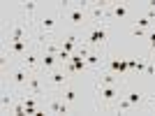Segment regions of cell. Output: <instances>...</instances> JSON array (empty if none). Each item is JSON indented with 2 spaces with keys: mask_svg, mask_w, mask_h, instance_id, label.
<instances>
[{
  "mask_svg": "<svg viewBox=\"0 0 155 116\" xmlns=\"http://www.w3.org/2000/svg\"><path fill=\"white\" fill-rule=\"evenodd\" d=\"M46 111H51V114H70V102H65L63 95H60V100H51L46 104Z\"/></svg>",
  "mask_w": 155,
  "mask_h": 116,
  "instance_id": "obj_11",
  "label": "cell"
},
{
  "mask_svg": "<svg viewBox=\"0 0 155 116\" xmlns=\"http://www.w3.org/2000/svg\"><path fill=\"white\" fill-rule=\"evenodd\" d=\"M37 26H39V32H42V35H51V32L56 30V26H58V16H56V14H44V16H39Z\"/></svg>",
  "mask_w": 155,
  "mask_h": 116,
  "instance_id": "obj_7",
  "label": "cell"
},
{
  "mask_svg": "<svg viewBox=\"0 0 155 116\" xmlns=\"http://www.w3.org/2000/svg\"><path fill=\"white\" fill-rule=\"evenodd\" d=\"M134 26L143 28V30H153V21H150L148 16H143V14H141V16H139V19H137V23H134Z\"/></svg>",
  "mask_w": 155,
  "mask_h": 116,
  "instance_id": "obj_20",
  "label": "cell"
},
{
  "mask_svg": "<svg viewBox=\"0 0 155 116\" xmlns=\"http://www.w3.org/2000/svg\"><path fill=\"white\" fill-rule=\"evenodd\" d=\"M146 7H148V9H155V0H148V2H146Z\"/></svg>",
  "mask_w": 155,
  "mask_h": 116,
  "instance_id": "obj_25",
  "label": "cell"
},
{
  "mask_svg": "<svg viewBox=\"0 0 155 116\" xmlns=\"http://www.w3.org/2000/svg\"><path fill=\"white\" fill-rule=\"evenodd\" d=\"M28 35H30V21H26V19L16 21L9 28V39H28Z\"/></svg>",
  "mask_w": 155,
  "mask_h": 116,
  "instance_id": "obj_6",
  "label": "cell"
},
{
  "mask_svg": "<svg viewBox=\"0 0 155 116\" xmlns=\"http://www.w3.org/2000/svg\"><path fill=\"white\" fill-rule=\"evenodd\" d=\"M120 97V88L118 86H109V84H97V100L102 104H111Z\"/></svg>",
  "mask_w": 155,
  "mask_h": 116,
  "instance_id": "obj_4",
  "label": "cell"
},
{
  "mask_svg": "<svg viewBox=\"0 0 155 116\" xmlns=\"http://www.w3.org/2000/svg\"><path fill=\"white\" fill-rule=\"evenodd\" d=\"M26 90H28V95H44V81H42V77H39L37 72H32L30 74V79H28V86H26Z\"/></svg>",
  "mask_w": 155,
  "mask_h": 116,
  "instance_id": "obj_8",
  "label": "cell"
},
{
  "mask_svg": "<svg viewBox=\"0 0 155 116\" xmlns=\"http://www.w3.org/2000/svg\"><path fill=\"white\" fill-rule=\"evenodd\" d=\"M9 53H14V56H23V53L28 51V39H9Z\"/></svg>",
  "mask_w": 155,
  "mask_h": 116,
  "instance_id": "obj_12",
  "label": "cell"
},
{
  "mask_svg": "<svg viewBox=\"0 0 155 116\" xmlns=\"http://www.w3.org/2000/svg\"><path fill=\"white\" fill-rule=\"evenodd\" d=\"M127 97H130V102L134 104V107H139V104L143 102V93H141V90H130Z\"/></svg>",
  "mask_w": 155,
  "mask_h": 116,
  "instance_id": "obj_19",
  "label": "cell"
},
{
  "mask_svg": "<svg viewBox=\"0 0 155 116\" xmlns=\"http://www.w3.org/2000/svg\"><path fill=\"white\" fill-rule=\"evenodd\" d=\"M35 9H37V2H32V0H28V2H21V12H23V19H26V21L32 19Z\"/></svg>",
  "mask_w": 155,
  "mask_h": 116,
  "instance_id": "obj_15",
  "label": "cell"
},
{
  "mask_svg": "<svg viewBox=\"0 0 155 116\" xmlns=\"http://www.w3.org/2000/svg\"><path fill=\"white\" fill-rule=\"evenodd\" d=\"M86 7H88V2H70V5H63V16L67 21H70L72 26L77 28V26H84V21H86Z\"/></svg>",
  "mask_w": 155,
  "mask_h": 116,
  "instance_id": "obj_1",
  "label": "cell"
},
{
  "mask_svg": "<svg viewBox=\"0 0 155 116\" xmlns=\"http://www.w3.org/2000/svg\"><path fill=\"white\" fill-rule=\"evenodd\" d=\"M143 74L155 77V56H153V58H146V72H143Z\"/></svg>",
  "mask_w": 155,
  "mask_h": 116,
  "instance_id": "obj_21",
  "label": "cell"
},
{
  "mask_svg": "<svg viewBox=\"0 0 155 116\" xmlns=\"http://www.w3.org/2000/svg\"><path fill=\"white\" fill-rule=\"evenodd\" d=\"M42 49H44V53H53V56H58L60 53V44L58 42H44V44H42Z\"/></svg>",
  "mask_w": 155,
  "mask_h": 116,
  "instance_id": "obj_18",
  "label": "cell"
},
{
  "mask_svg": "<svg viewBox=\"0 0 155 116\" xmlns=\"http://www.w3.org/2000/svg\"><path fill=\"white\" fill-rule=\"evenodd\" d=\"M100 63H102V53L100 51H91L86 56V65H88V67H97Z\"/></svg>",
  "mask_w": 155,
  "mask_h": 116,
  "instance_id": "obj_16",
  "label": "cell"
},
{
  "mask_svg": "<svg viewBox=\"0 0 155 116\" xmlns=\"http://www.w3.org/2000/svg\"><path fill=\"white\" fill-rule=\"evenodd\" d=\"M67 72L65 70H51V74H49V84L53 86V88H65L67 86Z\"/></svg>",
  "mask_w": 155,
  "mask_h": 116,
  "instance_id": "obj_9",
  "label": "cell"
},
{
  "mask_svg": "<svg viewBox=\"0 0 155 116\" xmlns=\"http://www.w3.org/2000/svg\"><path fill=\"white\" fill-rule=\"evenodd\" d=\"M63 100H65V102H70V104H74V102H77V88L65 86V88H63Z\"/></svg>",
  "mask_w": 155,
  "mask_h": 116,
  "instance_id": "obj_17",
  "label": "cell"
},
{
  "mask_svg": "<svg viewBox=\"0 0 155 116\" xmlns=\"http://www.w3.org/2000/svg\"><path fill=\"white\" fill-rule=\"evenodd\" d=\"M132 37H148V30H143V28H139V26H132Z\"/></svg>",
  "mask_w": 155,
  "mask_h": 116,
  "instance_id": "obj_22",
  "label": "cell"
},
{
  "mask_svg": "<svg viewBox=\"0 0 155 116\" xmlns=\"http://www.w3.org/2000/svg\"><path fill=\"white\" fill-rule=\"evenodd\" d=\"M58 56H53V53H44L42 51V58H39V65L44 67V70H56V65H58Z\"/></svg>",
  "mask_w": 155,
  "mask_h": 116,
  "instance_id": "obj_13",
  "label": "cell"
},
{
  "mask_svg": "<svg viewBox=\"0 0 155 116\" xmlns=\"http://www.w3.org/2000/svg\"><path fill=\"white\" fill-rule=\"evenodd\" d=\"M39 58H42V56H37L32 49H28V51L21 56V65H23V67H28L30 72H35V67L39 65Z\"/></svg>",
  "mask_w": 155,
  "mask_h": 116,
  "instance_id": "obj_10",
  "label": "cell"
},
{
  "mask_svg": "<svg viewBox=\"0 0 155 116\" xmlns=\"http://www.w3.org/2000/svg\"><path fill=\"white\" fill-rule=\"evenodd\" d=\"M109 14H111V16H116V19H125V16L130 14V7L125 5V2H116V5L109 7Z\"/></svg>",
  "mask_w": 155,
  "mask_h": 116,
  "instance_id": "obj_14",
  "label": "cell"
},
{
  "mask_svg": "<svg viewBox=\"0 0 155 116\" xmlns=\"http://www.w3.org/2000/svg\"><path fill=\"white\" fill-rule=\"evenodd\" d=\"M150 107H153V109H155V95L150 97Z\"/></svg>",
  "mask_w": 155,
  "mask_h": 116,
  "instance_id": "obj_26",
  "label": "cell"
},
{
  "mask_svg": "<svg viewBox=\"0 0 155 116\" xmlns=\"http://www.w3.org/2000/svg\"><path fill=\"white\" fill-rule=\"evenodd\" d=\"M134 72H139V74H143V72H146V58H139V60H137Z\"/></svg>",
  "mask_w": 155,
  "mask_h": 116,
  "instance_id": "obj_23",
  "label": "cell"
},
{
  "mask_svg": "<svg viewBox=\"0 0 155 116\" xmlns=\"http://www.w3.org/2000/svg\"><path fill=\"white\" fill-rule=\"evenodd\" d=\"M32 72L28 70V67H23V65H19V67H14L12 72H9V84L14 86V88H26L28 86V79H30Z\"/></svg>",
  "mask_w": 155,
  "mask_h": 116,
  "instance_id": "obj_5",
  "label": "cell"
},
{
  "mask_svg": "<svg viewBox=\"0 0 155 116\" xmlns=\"http://www.w3.org/2000/svg\"><path fill=\"white\" fill-rule=\"evenodd\" d=\"M7 107H12V95H2V109L7 111Z\"/></svg>",
  "mask_w": 155,
  "mask_h": 116,
  "instance_id": "obj_24",
  "label": "cell"
},
{
  "mask_svg": "<svg viewBox=\"0 0 155 116\" xmlns=\"http://www.w3.org/2000/svg\"><path fill=\"white\" fill-rule=\"evenodd\" d=\"M86 12L91 16V23H104V19L109 16V5L107 2H88Z\"/></svg>",
  "mask_w": 155,
  "mask_h": 116,
  "instance_id": "obj_3",
  "label": "cell"
},
{
  "mask_svg": "<svg viewBox=\"0 0 155 116\" xmlns=\"http://www.w3.org/2000/svg\"><path fill=\"white\" fill-rule=\"evenodd\" d=\"M109 39V28L104 23H93L91 32H88V44L91 46H104Z\"/></svg>",
  "mask_w": 155,
  "mask_h": 116,
  "instance_id": "obj_2",
  "label": "cell"
}]
</instances>
